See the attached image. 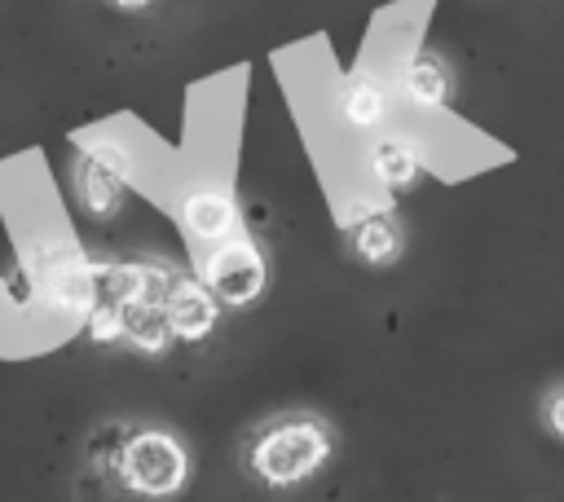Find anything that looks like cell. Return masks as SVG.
<instances>
[{"mask_svg": "<svg viewBox=\"0 0 564 502\" xmlns=\"http://www.w3.org/2000/svg\"><path fill=\"white\" fill-rule=\"evenodd\" d=\"M123 339H132L141 352H163L172 339L167 308L150 304V299H128L123 304Z\"/></svg>", "mask_w": 564, "mask_h": 502, "instance_id": "cell-6", "label": "cell"}, {"mask_svg": "<svg viewBox=\"0 0 564 502\" xmlns=\"http://www.w3.org/2000/svg\"><path fill=\"white\" fill-rule=\"evenodd\" d=\"M370 172H375L379 185H410V181L419 176V154H414V145L397 141V137L375 141V150H370Z\"/></svg>", "mask_w": 564, "mask_h": 502, "instance_id": "cell-8", "label": "cell"}, {"mask_svg": "<svg viewBox=\"0 0 564 502\" xmlns=\"http://www.w3.org/2000/svg\"><path fill=\"white\" fill-rule=\"evenodd\" d=\"M251 471L264 484H300L313 471L326 467L330 458V427L317 418H282L269 423L256 440H251Z\"/></svg>", "mask_w": 564, "mask_h": 502, "instance_id": "cell-1", "label": "cell"}, {"mask_svg": "<svg viewBox=\"0 0 564 502\" xmlns=\"http://www.w3.org/2000/svg\"><path fill=\"white\" fill-rule=\"evenodd\" d=\"M405 92H410V101L414 106H423V110H436V106H445V97H449V75H445V66L436 62V57H414L410 66H405Z\"/></svg>", "mask_w": 564, "mask_h": 502, "instance_id": "cell-7", "label": "cell"}, {"mask_svg": "<svg viewBox=\"0 0 564 502\" xmlns=\"http://www.w3.org/2000/svg\"><path fill=\"white\" fill-rule=\"evenodd\" d=\"M546 427L564 440V388H555V392H551V401H546Z\"/></svg>", "mask_w": 564, "mask_h": 502, "instance_id": "cell-12", "label": "cell"}, {"mask_svg": "<svg viewBox=\"0 0 564 502\" xmlns=\"http://www.w3.org/2000/svg\"><path fill=\"white\" fill-rule=\"evenodd\" d=\"M115 4H119V9H141L145 0H115Z\"/></svg>", "mask_w": 564, "mask_h": 502, "instance_id": "cell-13", "label": "cell"}, {"mask_svg": "<svg viewBox=\"0 0 564 502\" xmlns=\"http://www.w3.org/2000/svg\"><path fill=\"white\" fill-rule=\"evenodd\" d=\"M344 114H348L357 128H375V123H383V114H388V92H383L375 79H352V84L344 88Z\"/></svg>", "mask_w": 564, "mask_h": 502, "instance_id": "cell-10", "label": "cell"}, {"mask_svg": "<svg viewBox=\"0 0 564 502\" xmlns=\"http://www.w3.org/2000/svg\"><path fill=\"white\" fill-rule=\"evenodd\" d=\"M181 220L198 242H225L238 233V207L225 189H194L181 203Z\"/></svg>", "mask_w": 564, "mask_h": 502, "instance_id": "cell-5", "label": "cell"}, {"mask_svg": "<svg viewBox=\"0 0 564 502\" xmlns=\"http://www.w3.org/2000/svg\"><path fill=\"white\" fill-rule=\"evenodd\" d=\"M163 308H167V321H172V335H176V339H203V335L216 326L220 299L212 295L207 282H185V277H176L172 291H167V299H163Z\"/></svg>", "mask_w": 564, "mask_h": 502, "instance_id": "cell-4", "label": "cell"}, {"mask_svg": "<svg viewBox=\"0 0 564 502\" xmlns=\"http://www.w3.org/2000/svg\"><path fill=\"white\" fill-rule=\"evenodd\" d=\"M352 247H357L361 260L388 264V260L401 255V229H397V220H388V216H366V220L357 225V233H352Z\"/></svg>", "mask_w": 564, "mask_h": 502, "instance_id": "cell-9", "label": "cell"}, {"mask_svg": "<svg viewBox=\"0 0 564 502\" xmlns=\"http://www.w3.org/2000/svg\"><path fill=\"white\" fill-rule=\"evenodd\" d=\"M185 471H189V454L167 432H137L119 449V476H123V484L137 489V493H145V498L176 493L185 484Z\"/></svg>", "mask_w": 564, "mask_h": 502, "instance_id": "cell-2", "label": "cell"}, {"mask_svg": "<svg viewBox=\"0 0 564 502\" xmlns=\"http://www.w3.org/2000/svg\"><path fill=\"white\" fill-rule=\"evenodd\" d=\"M88 330H93V339H101V343L119 339V335H123V304H115V299H97L93 313H88Z\"/></svg>", "mask_w": 564, "mask_h": 502, "instance_id": "cell-11", "label": "cell"}, {"mask_svg": "<svg viewBox=\"0 0 564 502\" xmlns=\"http://www.w3.org/2000/svg\"><path fill=\"white\" fill-rule=\"evenodd\" d=\"M264 277L269 273H264L260 247L251 238H238V233H229L225 242H212V251L203 260V282L212 286V295L220 304H234V308L251 304L264 291Z\"/></svg>", "mask_w": 564, "mask_h": 502, "instance_id": "cell-3", "label": "cell"}]
</instances>
